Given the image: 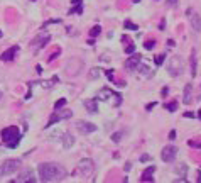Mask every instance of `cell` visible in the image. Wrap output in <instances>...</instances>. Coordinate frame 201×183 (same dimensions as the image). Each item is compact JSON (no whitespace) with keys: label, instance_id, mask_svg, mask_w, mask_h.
<instances>
[{"label":"cell","instance_id":"obj_1","mask_svg":"<svg viewBox=\"0 0 201 183\" xmlns=\"http://www.w3.org/2000/svg\"><path fill=\"white\" fill-rule=\"evenodd\" d=\"M37 173H39V178L41 181H63L66 178V170L59 163H41L37 168Z\"/></svg>","mask_w":201,"mask_h":183},{"label":"cell","instance_id":"obj_2","mask_svg":"<svg viewBox=\"0 0 201 183\" xmlns=\"http://www.w3.org/2000/svg\"><path fill=\"white\" fill-rule=\"evenodd\" d=\"M2 139H4L5 146L10 149H15L20 142V132H19L17 126H10V127H5L2 129Z\"/></svg>","mask_w":201,"mask_h":183},{"label":"cell","instance_id":"obj_3","mask_svg":"<svg viewBox=\"0 0 201 183\" xmlns=\"http://www.w3.org/2000/svg\"><path fill=\"white\" fill-rule=\"evenodd\" d=\"M22 161L17 159V158H14V159H7L0 165V176H7V175H12L20 168Z\"/></svg>","mask_w":201,"mask_h":183},{"label":"cell","instance_id":"obj_4","mask_svg":"<svg viewBox=\"0 0 201 183\" xmlns=\"http://www.w3.org/2000/svg\"><path fill=\"white\" fill-rule=\"evenodd\" d=\"M184 70V61L181 56H172L171 61L167 63V73L171 77H179Z\"/></svg>","mask_w":201,"mask_h":183},{"label":"cell","instance_id":"obj_5","mask_svg":"<svg viewBox=\"0 0 201 183\" xmlns=\"http://www.w3.org/2000/svg\"><path fill=\"white\" fill-rule=\"evenodd\" d=\"M93 161H91L90 158H85V159H81V161L78 163V168L74 173L80 175V176H83V178H90V175L93 173Z\"/></svg>","mask_w":201,"mask_h":183},{"label":"cell","instance_id":"obj_6","mask_svg":"<svg viewBox=\"0 0 201 183\" xmlns=\"http://www.w3.org/2000/svg\"><path fill=\"white\" fill-rule=\"evenodd\" d=\"M71 117H73V112L71 110H59V109H54L52 115L49 117V120H47V124H46V129H49L51 126H54V124L59 122V120L71 119Z\"/></svg>","mask_w":201,"mask_h":183},{"label":"cell","instance_id":"obj_7","mask_svg":"<svg viewBox=\"0 0 201 183\" xmlns=\"http://www.w3.org/2000/svg\"><path fill=\"white\" fill-rule=\"evenodd\" d=\"M83 70V61L81 60H76V58H71L66 64V73L69 77H78Z\"/></svg>","mask_w":201,"mask_h":183},{"label":"cell","instance_id":"obj_8","mask_svg":"<svg viewBox=\"0 0 201 183\" xmlns=\"http://www.w3.org/2000/svg\"><path fill=\"white\" fill-rule=\"evenodd\" d=\"M177 156V148L176 146H166V148L161 151V158H162L164 163H172Z\"/></svg>","mask_w":201,"mask_h":183},{"label":"cell","instance_id":"obj_9","mask_svg":"<svg viewBox=\"0 0 201 183\" xmlns=\"http://www.w3.org/2000/svg\"><path fill=\"white\" fill-rule=\"evenodd\" d=\"M76 129L80 134H90V132L96 131V126L91 122H86V120H78L76 122Z\"/></svg>","mask_w":201,"mask_h":183},{"label":"cell","instance_id":"obj_10","mask_svg":"<svg viewBox=\"0 0 201 183\" xmlns=\"http://www.w3.org/2000/svg\"><path fill=\"white\" fill-rule=\"evenodd\" d=\"M189 14V22H191V27L194 32H201V15L199 14H194L193 10H188Z\"/></svg>","mask_w":201,"mask_h":183},{"label":"cell","instance_id":"obj_11","mask_svg":"<svg viewBox=\"0 0 201 183\" xmlns=\"http://www.w3.org/2000/svg\"><path fill=\"white\" fill-rule=\"evenodd\" d=\"M140 61H142L140 54H133V53H132V56L125 61V70H127V71H133V70H137V66H139Z\"/></svg>","mask_w":201,"mask_h":183},{"label":"cell","instance_id":"obj_12","mask_svg":"<svg viewBox=\"0 0 201 183\" xmlns=\"http://www.w3.org/2000/svg\"><path fill=\"white\" fill-rule=\"evenodd\" d=\"M17 181L20 183H36V175L32 170H24L20 175H19V180Z\"/></svg>","mask_w":201,"mask_h":183},{"label":"cell","instance_id":"obj_13","mask_svg":"<svg viewBox=\"0 0 201 183\" xmlns=\"http://www.w3.org/2000/svg\"><path fill=\"white\" fill-rule=\"evenodd\" d=\"M49 41H51V36H47V34L37 36V38L32 41V47H34V49H41V47H44Z\"/></svg>","mask_w":201,"mask_h":183},{"label":"cell","instance_id":"obj_14","mask_svg":"<svg viewBox=\"0 0 201 183\" xmlns=\"http://www.w3.org/2000/svg\"><path fill=\"white\" fill-rule=\"evenodd\" d=\"M17 53H19V46H12V47H9L4 54L0 56V60H2V61H14Z\"/></svg>","mask_w":201,"mask_h":183},{"label":"cell","instance_id":"obj_15","mask_svg":"<svg viewBox=\"0 0 201 183\" xmlns=\"http://www.w3.org/2000/svg\"><path fill=\"white\" fill-rule=\"evenodd\" d=\"M73 144H74V137L69 132H64L63 136H61V146L64 149H69V148H73Z\"/></svg>","mask_w":201,"mask_h":183},{"label":"cell","instance_id":"obj_16","mask_svg":"<svg viewBox=\"0 0 201 183\" xmlns=\"http://www.w3.org/2000/svg\"><path fill=\"white\" fill-rule=\"evenodd\" d=\"M174 173L179 175V181L186 180V175H188V165H184V163L176 165V166H174Z\"/></svg>","mask_w":201,"mask_h":183},{"label":"cell","instance_id":"obj_17","mask_svg":"<svg viewBox=\"0 0 201 183\" xmlns=\"http://www.w3.org/2000/svg\"><path fill=\"white\" fill-rule=\"evenodd\" d=\"M85 107L90 114H96L98 112V103H96V98H91V100H85Z\"/></svg>","mask_w":201,"mask_h":183},{"label":"cell","instance_id":"obj_18","mask_svg":"<svg viewBox=\"0 0 201 183\" xmlns=\"http://www.w3.org/2000/svg\"><path fill=\"white\" fill-rule=\"evenodd\" d=\"M155 171V166H149L144 173H142V178L140 181H154V178H152V173Z\"/></svg>","mask_w":201,"mask_h":183},{"label":"cell","instance_id":"obj_19","mask_svg":"<svg viewBox=\"0 0 201 183\" xmlns=\"http://www.w3.org/2000/svg\"><path fill=\"white\" fill-rule=\"evenodd\" d=\"M191 90H193V85H191V83H188L186 88H184V97H183V102L186 103V105H189V103L193 102V100H191Z\"/></svg>","mask_w":201,"mask_h":183},{"label":"cell","instance_id":"obj_20","mask_svg":"<svg viewBox=\"0 0 201 183\" xmlns=\"http://www.w3.org/2000/svg\"><path fill=\"white\" fill-rule=\"evenodd\" d=\"M137 68H139V71H140L146 78H150L152 75H154V71H150V68L147 66V64H140V63H139V66H137Z\"/></svg>","mask_w":201,"mask_h":183},{"label":"cell","instance_id":"obj_21","mask_svg":"<svg viewBox=\"0 0 201 183\" xmlns=\"http://www.w3.org/2000/svg\"><path fill=\"white\" fill-rule=\"evenodd\" d=\"M191 77H196V56H194V49L191 51Z\"/></svg>","mask_w":201,"mask_h":183},{"label":"cell","instance_id":"obj_22","mask_svg":"<svg viewBox=\"0 0 201 183\" xmlns=\"http://www.w3.org/2000/svg\"><path fill=\"white\" fill-rule=\"evenodd\" d=\"M108 95H111V90L110 88H103V90H100L98 98L100 100H108Z\"/></svg>","mask_w":201,"mask_h":183},{"label":"cell","instance_id":"obj_23","mask_svg":"<svg viewBox=\"0 0 201 183\" xmlns=\"http://www.w3.org/2000/svg\"><path fill=\"white\" fill-rule=\"evenodd\" d=\"M124 27H125L127 31H137V29H139V26H137V24H133L132 21H125V22H124Z\"/></svg>","mask_w":201,"mask_h":183},{"label":"cell","instance_id":"obj_24","mask_svg":"<svg viewBox=\"0 0 201 183\" xmlns=\"http://www.w3.org/2000/svg\"><path fill=\"white\" fill-rule=\"evenodd\" d=\"M100 71H102L100 68H91V70H90V75H88V78H90V80H96V78L100 77Z\"/></svg>","mask_w":201,"mask_h":183},{"label":"cell","instance_id":"obj_25","mask_svg":"<svg viewBox=\"0 0 201 183\" xmlns=\"http://www.w3.org/2000/svg\"><path fill=\"white\" fill-rule=\"evenodd\" d=\"M100 32H102V27H100V26H93L90 29V36H91V38H96Z\"/></svg>","mask_w":201,"mask_h":183},{"label":"cell","instance_id":"obj_26","mask_svg":"<svg viewBox=\"0 0 201 183\" xmlns=\"http://www.w3.org/2000/svg\"><path fill=\"white\" fill-rule=\"evenodd\" d=\"M176 109H177V102H176V100H172V102L166 103V110H169V112H176Z\"/></svg>","mask_w":201,"mask_h":183},{"label":"cell","instance_id":"obj_27","mask_svg":"<svg viewBox=\"0 0 201 183\" xmlns=\"http://www.w3.org/2000/svg\"><path fill=\"white\" fill-rule=\"evenodd\" d=\"M164 60H166V54H157V56L154 58V63L157 64V66H161V64L164 63Z\"/></svg>","mask_w":201,"mask_h":183},{"label":"cell","instance_id":"obj_28","mask_svg":"<svg viewBox=\"0 0 201 183\" xmlns=\"http://www.w3.org/2000/svg\"><path fill=\"white\" fill-rule=\"evenodd\" d=\"M64 105H66V98H59V100L54 103V109H63Z\"/></svg>","mask_w":201,"mask_h":183},{"label":"cell","instance_id":"obj_29","mask_svg":"<svg viewBox=\"0 0 201 183\" xmlns=\"http://www.w3.org/2000/svg\"><path fill=\"white\" fill-rule=\"evenodd\" d=\"M154 46H155V41H154V39H149V41H146V43H144V47H146V49H152Z\"/></svg>","mask_w":201,"mask_h":183},{"label":"cell","instance_id":"obj_30","mask_svg":"<svg viewBox=\"0 0 201 183\" xmlns=\"http://www.w3.org/2000/svg\"><path fill=\"white\" fill-rule=\"evenodd\" d=\"M120 139H122V132H115V134H111V141H113V142H120Z\"/></svg>","mask_w":201,"mask_h":183},{"label":"cell","instance_id":"obj_31","mask_svg":"<svg viewBox=\"0 0 201 183\" xmlns=\"http://www.w3.org/2000/svg\"><path fill=\"white\" fill-rule=\"evenodd\" d=\"M179 5V0H167V7H171V9H176Z\"/></svg>","mask_w":201,"mask_h":183},{"label":"cell","instance_id":"obj_32","mask_svg":"<svg viewBox=\"0 0 201 183\" xmlns=\"http://www.w3.org/2000/svg\"><path fill=\"white\" fill-rule=\"evenodd\" d=\"M125 53H127V54H132V53H135V46H133V44L127 46V47H125Z\"/></svg>","mask_w":201,"mask_h":183},{"label":"cell","instance_id":"obj_33","mask_svg":"<svg viewBox=\"0 0 201 183\" xmlns=\"http://www.w3.org/2000/svg\"><path fill=\"white\" fill-rule=\"evenodd\" d=\"M59 53H61V51H59V49H58V51H56L54 54H51V56H49V58H47V61H49V63H51V61H54L56 58H58V56H59Z\"/></svg>","mask_w":201,"mask_h":183},{"label":"cell","instance_id":"obj_34","mask_svg":"<svg viewBox=\"0 0 201 183\" xmlns=\"http://www.w3.org/2000/svg\"><path fill=\"white\" fill-rule=\"evenodd\" d=\"M167 139H169V141H174V139H176V131H174V129H172V131L169 132V136H167Z\"/></svg>","mask_w":201,"mask_h":183},{"label":"cell","instance_id":"obj_35","mask_svg":"<svg viewBox=\"0 0 201 183\" xmlns=\"http://www.w3.org/2000/svg\"><path fill=\"white\" fill-rule=\"evenodd\" d=\"M149 159H150L149 154H142V156H140V161H142V163H144V161H149Z\"/></svg>","mask_w":201,"mask_h":183},{"label":"cell","instance_id":"obj_36","mask_svg":"<svg viewBox=\"0 0 201 183\" xmlns=\"http://www.w3.org/2000/svg\"><path fill=\"white\" fill-rule=\"evenodd\" d=\"M176 46V43L172 41V39H167V47H174Z\"/></svg>","mask_w":201,"mask_h":183},{"label":"cell","instance_id":"obj_37","mask_svg":"<svg viewBox=\"0 0 201 183\" xmlns=\"http://www.w3.org/2000/svg\"><path fill=\"white\" fill-rule=\"evenodd\" d=\"M125 171H130L132 170V163H125V168H124Z\"/></svg>","mask_w":201,"mask_h":183},{"label":"cell","instance_id":"obj_38","mask_svg":"<svg viewBox=\"0 0 201 183\" xmlns=\"http://www.w3.org/2000/svg\"><path fill=\"white\" fill-rule=\"evenodd\" d=\"M189 144L194 146V148H201V142H194V141H189Z\"/></svg>","mask_w":201,"mask_h":183},{"label":"cell","instance_id":"obj_39","mask_svg":"<svg viewBox=\"0 0 201 183\" xmlns=\"http://www.w3.org/2000/svg\"><path fill=\"white\" fill-rule=\"evenodd\" d=\"M155 105H157V102H152V103H149V105H147L146 109H147V110H150V109H154Z\"/></svg>","mask_w":201,"mask_h":183},{"label":"cell","instance_id":"obj_40","mask_svg":"<svg viewBox=\"0 0 201 183\" xmlns=\"http://www.w3.org/2000/svg\"><path fill=\"white\" fill-rule=\"evenodd\" d=\"M184 117H188V119H193V117H194V114H193V112H186V114H184Z\"/></svg>","mask_w":201,"mask_h":183},{"label":"cell","instance_id":"obj_41","mask_svg":"<svg viewBox=\"0 0 201 183\" xmlns=\"http://www.w3.org/2000/svg\"><path fill=\"white\" fill-rule=\"evenodd\" d=\"M159 27H161V31H164V27H166V21H161V26Z\"/></svg>","mask_w":201,"mask_h":183},{"label":"cell","instance_id":"obj_42","mask_svg":"<svg viewBox=\"0 0 201 183\" xmlns=\"http://www.w3.org/2000/svg\"><path fill=\"white\" fill-rule=\"evenodd\" d=\"M167 92H169V90H167V87H164V88H162V95H164V97L167 95Z\"/></svg>","mask_w":201,"mask_h":183},{"label":"cell","instance_id":"obj_43","mask_svg":"<svg viewBox=\"0 0 201 183\" xmlns=\"http://www.w3.org/2000/svg\"><path fill=\"white\" fill-rule=\"evenodd\" d=\"M71 2H73L74 5H78V4H81V0H71Z\"/></svg>","mask_w":201,"mask_h":183},{"label":"cell","instance_id":"obj_44","mask_svg":"<svg viewBox=\"0 0 201 183\" xmlns=\"http://www.w3.org/2000/svg\"><path fill=\"white\" fill-rule=\"evenodd\" d=\"M198 117H199V119H201V110H198Z\"/></svg>","mask_w":201,"mask_h":183},{"label":"cell","instance_id":"obj_45","mask_svg":"<svg viewBox=\"0 0 201 183\" xmlns=\"http://www.w3.org/2000/svg\"><path fill=\"white\" fill-rule=\"evenodd\" d=\"M133 2H135V4H139V2H140V0H133Z\"/></svg>","mask_w":201,"mask_h":183},{"label":"cell","instance_id":"obj_46","mask_svg":"<svg viewBox=\"0 0 201 183\" xmlns=\"http://www.w3.org/2000/svg\"><path fill=\"white\" fill-rule=\"evenodd\" d=\"M0 38H2V31H0Z\"/></svg>","mask_w":201,"mask_h":183},{"label":"cell","instance_id":"obj_47","mask_svg":"<svg viewBox=\"0 0 201 183\" xmlns=\"http://www.w3.org/2000/svg\"><path fill=\"white\" fill-rule=\"evenodd\" d=\"M0 98H2V92H0Z\"/></svg>","mask_w":201,"mask_h":183}]
</instances>
